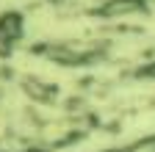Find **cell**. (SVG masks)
<instances>
[{
    "mask_svg": "<svg viewBox=\"0 0 155 152\" xmlns=\"http://www.w3.org/2000/svg\"><path fill=\"white\" fill-rule=\"evenodd\" d=\"M97 152H155V133L150 136H136L125 144H116V147H103Z\"/></svg>",
    "mask_w": 155,
    "mask_h": 152,
    "instance_id": "obj_1",
    "label": "cell"
}]
</instances>
